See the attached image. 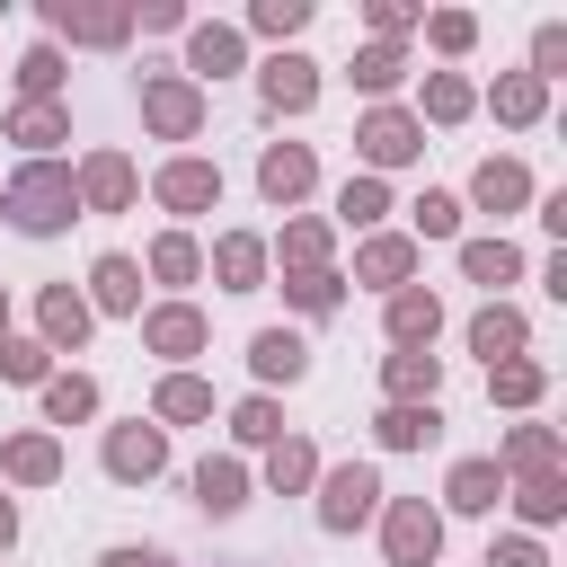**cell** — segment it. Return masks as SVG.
I'll use <instances>...</instances> for the list:
<instances>
[{"label":"cell","mask_w":567,"mask_h":567,"mask_svg":"<svg viewBox=\"0 0 567 567\" xmlns=\"http://www.w3.org/2000/svg\"><path fill=\"white\" fill-rule=\"evenodd\" d=\"M133 328H142V354H159L168 372H186V363H195V354L213 346V319H204L195 301H151V310L133 319Z\"/></svg>","instance_id":"9c48e42d"},{"label":"cell","mask_w":567,"mask_h":567,"mask_svg":"<svg viewBox=\"0 0 567 567\" xmlns=\"http://www.w3.org/2000/svg\"><path fill=\"white\" fill-rule=\"evenodd\" d=\"M0 133H9L27 159H53V151L71 142V106H62V97H53V106H9V124H0Z\"/></svg>","instance_id":"836d02e7"},{"label":"cell","mask_w":567,"mask_h":567,"mask_svg":"<svg viewBox=\"0 0 567 567\" xmlns=\"http://www.w3.org/2000/svg\"><path fill=\"white\" fill-rule=\"evenodd\" d=\"M35 399H44V434H53V425H89V416L106 408V390H97L89 372H53Z\"/></svg>","instance_id":"8d00e7d4"},{"label":"cell","mask_w":567,"mask_h":567,"mask_svg":"<svg viewBox=\"0 0 567 567\" xmlns=\"http://www.w3.org/2000/svg\"><path fill=\"white\" fill-rule=\"evenodd\" d=\"M80 301H89V310H106V319H142V266H133L124 248H106V257L89 266Z\"/></svg>","instance_id":"603a6c76"},{"label":"cell","mask_w":567,"mask_h":567,"mask_svg":"<svg viewBox=\"0 0 567 567\" xmlns=\"http://www.w3.org/2000/svg\"><path fill=\"white\" fill-rule=\"evenodd\" d=\"M53 478H62V434H44V425L0 434V487H53Z\"/></svg>","instance_id":"ac0fdd59"},{"label":"cell","mask_w":567,"mask_h":567,"mask_svg":"<svg viewBox=\"0 0 567 567\" xmlns=\"http://www.w3.org/2000/svg\"><path fill=\"white\" fill-rule=\"evenodd\" d=\"M204 115H213V97L186 71H142V133L151 142H195Z\"/></svg>","instance_id":"8992f818"},{"label":"cell","mask_w":567,"mask_h":567,"mask_svg":"<svg viewBox=\"0 0 567 567\" xmlns=\"http://www.w3.org/2000/svg\"><path fill=\"white\" fill-rule=\"evenodd\" d=\"M230 71H248V35L230 18H195L186 27V80L213 97V80H230Z\"/></svg>","instance_id":"7c38bea8"},{"label":"cell","mask_w":567,"mask_h":567,"mask_svg":"<svg viewBox=\"0 0 567 567\" xmlns=\"http://www.w3.org/2000/svg\"><path fill=\"white\" fill-rule=\"evenodd\" d=\"M487 461H496L505 478H540V470H567V443H558V425H532V416H523V425H505V443H496Z\"/></svg>","instance_id":"d4e9b609"},{"label":"cell","mask_w":567,"mask_h":567,"mask_svg":"<svg viewBox=\"0 0 567 567\" xmlns=\"http://www.w3.org/2000/svg\"><path fill=\"white\" fill-rule=\"evenodd\" d=\"M71 195H80V221H89V213H133V204H142V168H133V151H115V142L80 151Z\"/></svg>","instance_id":"52a82bcc"},{"label":"cell","mask_w":567,"mask_h":567,"mask_svg":"<svg viewBox=\"0 0 567 567\" xmlns=\"http://www.w3.org/2000/svg\"><path fill=\"white\" fill-rule=\"evenodd\" d=\"M0 221L18 239H53L80 221V195H71V159H18L9 186H0Z\"/></svg>","instance_id":"6da1fadb"},{"label":"cell","mask_w":567,"mask_h":567,"mask_svg":"<svg viewBox=\"0 0 567 567\" xmlns=\"http://www.w3.org/2000/svg\"><path fill=\"white\" fill-rule=\"evenodd\" d=\"M416 35H425L443 62H470V53H478V18H470V9H425V27H416Z\"/></svg>","instance_id":"f6af8a7d"},{"label":"cell","mask_w":567,"mask_h":567,"mask_svg":"<svg viewBox=\"0 0 567 567\" xmlns=\"http://www.w3.org/2000/svg\"><path fill=\"white\" fill-rule=\"evenodd\" d=\"M213 416V381L204 372H159V390H151V425L168 434V425H204Z\"/></svg>","instance_id":"4dcf8cb0"},{"label":"cell","mask_w":567,"mask_h":567,"mask_svg":"<svg viewBox=\"0 0 567 567\" xmlns=\"http://www.w3.org/2000/svg\"><path fill=\"white\" fill-rule=\"evenodd\" d=\"M133 266H142L151 284H168V301H186V284L204 275V239H195V230H159V239H151Z\"/></svg>","instance_id":"4316f807"},{"label":"cell","mask_w":567,"mask_h":567,"mask_svg":"<svg viewBox=\"0 0 567 567\" xmlns=\"http://www.w3.org/2000/svg\"><path fill=\"white\" fill-rule=\"evenodd\" d=\"M310 496H319V532H337V540H346V532H363V523L381 514V496H390V487H381V470H372V461H328Z\"/></svg>","instance_id":"5b68a950"},{"label":"cell","mask_w":567,"mask_h":567,"mask_svg":"<svg viewBox=\"0 0 567 567\" xmlns=\"http://www.w3.org/2000/svg\"><path fill=\"white\" fill-rule=\"evenodd\" d=\"M328 257H337V230H328L319 213H292V221L266 239V266H284V275H319Z\"/></svg>","instance_id":"7402d4cb"},{"label":"cell","mask_w":567,"mask_h":567,"mask_svg":"<svg viewBox=\"0 0 567 567\" xmlns=\"http://www.w3.org/2000/svg\"><path fill=\"white\" fill-rule=\"evenodd\" d=\"M381 221H390V177H363V168H354V177L337 186V221H328V230H381Z\"/></svg>","instance_id":"60d3db41"},{"label":"cell","mask_w":567,"mask_h":567,"mask_svg":"<svg viewBox=\"0 0 567 567\" xmlns=\"http://www.w3.org/2000/svg\"><path fill=\"white\" fill-rule=\"evenodd\" d=\"M151 204L168 213V230L221 213V159H204V151H168V159L151 168Z\"/></svg>","instance_id":"3957f363"},{"label":"cell","mask_w":567,"mask_h":567,"mask_svg":"<svg viewBox=\"0 0 567 567\" xmlns=\"http://www.w3.org/2000/svg\"><path fill=\"white\" fill-rule=\"evenodd\" d=\"M487 115H496L505 133H532V124L549 115V89H540L532 71H496V89H487Z\"/></svg>","instance_id":"d6a6232c"},{"label":"cell","mask_w":567,"mask_h":567,"mask_svg":"<svg viewBox=\"0 0 567 567\" xmlns=\"http://www.w3.org/2000/svg\"><path fill=\"white\" fill-rule=\"evenodd\" d=\"M257 195H266L275 213L310 204V195H319V151H310V142H266V151H257Z\"/></svg>","instance_id":"8fae6325"},{"label":"cell","mask_w":567,"mask_h":567,"mask_svg":"<svg viewBox=\"0 0 567 567\" xmlns=\"http://www.w3.org/2000/svg\"><path fill=\"white\" fill-rule=\"evenodd\" d=\"M319 470H328V461H319V443H310V434H284V443L266 452V487H275V496H310V487H319Z\"/></svg>","instance_id":"f35d334b"},{"label":"cell","mask_w":567,"mask_h":567,"mask_svg":"<svg viewBox=\"0 0 567 567\" xmlns=\"http://www.w3.org/2000/svg\"><path fill=\"white\" fill-rule=\"evenodd\" d=\"M97 461H106V478H115V487H151V478H168V434H159L151 416H133V425H106Z\"/></svg>","instance_id":"30bf717a"},{"label":"cell","mask_w":567,"mask_h":567,"mask_svg":"<svg viewBox=\"0 0 567 567\" xmlns=\"http://www.w3.org/2000/svg\"><path fill=\"white\" fill-rule=\"evenodd\" d=\"M284 434H292V425H284V399H266V390H248V399L230 408V443H239V452H275Z\"/></svg>","instance_id":"b9f144b4"},{"label":"cell","mask_w":567,"mask_h":567,"mask_svg":"<svg viewBox=\"0 0 567 567\" xmlns=\"http://www.w3.org/2000/svg\"><path fill=\"white\" fill-rule=\"evenodd\" d=\"M487 399H496V408H514V416H532V408L549 399V363H540V354H514V363H487Z\"/></svg>","instance_id":"e575fe53"},{"label":"cell","mask_w":567,"mask_h":567,"mask_svg":"<svg viewBox=\"0 0 567 567\" xmlns=\"http://www.w3.org/2000/svg\"><path fill=\"white\" fill-rule=\"evenodd\" d=\"M301 27H310V0H248V27H239V35H266L275 53H292Z\"/></svg>","instance_id":"ee69618b"},{"label":"cell","mask_w":567,"mask_h":567,"mask_svg":"<svg viewBox=\"0 0 567 567\" xmlns=\"http://www.w3.org/2000/svg\"><path fill=\"white\" fill-rule=\"evenodd\" d=\"M532 195H540V186H532V168H523V159H505V151L470 168V204H478V213H496V221H505V213H523ZM470 204H461V213H470Z\"/></svg>","instance_id":"44dd1931"},{"label":"cell","mask_w":567,"mask_h":567,"mask_svg":"<svg viewBox=\"0 0 567 567\" xmlns=\"http://www.w3.org/2000/svg\"><path fill=\"white\" fill-rule=\"evenodd\" d=\"M354 159H363V177H390V168H416L425 159V124L390 97V106H363L354 115Z\"/></svg>","instance_id":"277c9868"},{"label":"cell","mask_w":567,"mask_h":567,"mask_svg":"<svg viewBox=\"0 0 567 567\" xmlns=\"http://www.w3.org/2000/svg\"><path fill=\"white\" fill-rule=\"evenodd\" d=\"M44 35L53 44H80V53H124L133 44V0H35Z\"/></svg>","instance_id":"7a4b0ae2"},{"label":"cell","mask_w":567,"mask_h":567,"mask_svg":"<svg viewBox=\"0 0 567 567\" xmlns=\"http://www.w3.org/2000/svg\"><path fill=\"white\" fill-rule=\"evenodd\" d=\"M416 124H434V133H452V124H470L478 115V89H470V71H425V89H416V106H408Z\"/></svg>","instance_id":"f1b7e54d"},{"label":"cell","mask_w":567,"mask_h":567,"mask_svg":"<svg viewBox=\"0 0 567 567\" xmlns=\"http://www.w3.org/2000/svg\"><path fill=\"white\" fill-rule=\"evenodd\" d=\"M204 275L221 284V292H266V230H221L213 248H204Z\"/></svg>","instance_id":"2e32d148"},{"label":"cell","mask_w":567,"mask_h":567,"mask_svg":"<svg viewBox=\"0 0 567 567\" xmlns=\"http://www.w3.org/2000/svg\"><path fill=\"white\" fill-rule=\"evenodd\" d=\"M532 204H540V230L567 239V186H549V195H532Z\"/></svg>","instance_id":"db71d44e"},{"label":"cell","mask_w":567,"mask_h":567,"mask_svg":"<svg viewBox=\"0 0 567 567\" xmlns=\"http://www.w3.org/2000/svg\"><path fill=\"white\" fill-rule=\"evenodd\" d=\"M363 27H372V44H408L425 27V0H363Z\"/></svg>","instance_id":"c3c4849f"},{"label":"cell","mask_w":567,"mask_h":567,"mask_svg":"<svg viewBox=\"0 0 567 567\" xmlns=\"http://www.w3.org/2000/svg\"><path fill=\"white\" fill-rule=\"evenodd\" d=\"M434 390H443V354H425V346L381 354V408H425Z\"/></svg>","instance_id":"ffe728a7"},{"label":"cell","mask_w":567,"mask_h":567,"mask_svg":"<svg viewBox=\"0 0 567 567\" xmlns=\"http://www.w3.org/2000/svg\"><path fill=\"white\" fill-rule=\"evenodd\" d=\"M416 257H425V248H416L408 230H363V239H354V284H372V292L390 301L399 284H416Z\"/></svg>","instance_id":"4fadbf2b"},{"label":"cell","mask_w":567,"mask_h":567,"mask_svg":"<svg viewBox=\"0 0 567 567\" xmlns=\"http://www.w3.org/2000/svg\"><path fill=\"white\" fill-rule=\"evenodd\" d=\"M505 505L523 514V532L540 540L549 523H567V470H540V478H505Z\"/></svg>","instance_id":"1f68e13d"},{"label":"cell","mask_w":567,"mask_h":567,"mask_svg":"<svg viewBox=\"0 0 567 567\" xmlns=\"http://www.w3.org/2000/svg\"><path fill=\"white\" fill-rule=\"evenodd\" d=\"M408 239H416V248H425V239H461V195L425 186V195L408 204Z\"/></svg>","instance_id":"bcb514c9"},{"label":"cell","mask_w":567,"mask_h":567,"mask_svg":"<svg viewBox=\"0 0 567 567\" xmlns=\"http://www.w3.org/2000/svg\"><path fill=\"white\" fill-rule=\"evenodd\" d=\"M381 558L390 567H434L443 558V514L425 505V496H381Z\"/></svg>","instance_id":"ba28073f"},{"label":"cell","mask_w":567,"mask_h":567,"mask_svg":"<svg viewBox=\"0 0 567 567\" xmlns=\"http://www.w3.org/2000/svg\"><path fill=\"white\" fill-rule=\"evenodd\" d=\"M487 567H549V549H540L532 532H496V540H487Z\"/></svg>","instance_id":"f907efd6"},{"label":"cell","mask_w":567,"mask_h":567,"mask_svg":"<svg viewBox=\"0 0 567 567\" xmlns=\"http://www.w3.org/2000/svg\"><path fill=\"white\" fill-rule=\"evenodd\" d=\"M496 505H505V470L487 452H470V461L443 470V505L434 514H496Z\"/></svg>","instance_id":"484cf974"},{"label":"cell","mask_w":567,"mask_h":567,"mask_svg":"<svg viewBox=\"0 0 567 567\" xmlns=\"http://www.w3.org/2000/svg\"><path fill=\"white\" fill-rule=\"evenodd\" d=\"M89 328H97V310L80 301V284H44V292H35V346H44V354H80Z\"/></svg>","instance_id":"5bb4252c"},{"label":"cell","mask_w":567,"mask_h":567,"mask_svg":"<svg viewBox=\"0 0 567 567\" xmlns=\"http://www.w3.org/2000/svg\"><path fill=\"white\" fill-rule=\"evenodd\" d=\"M186 487H195V505H204L213 523H230V514L248 505V461H239V452H204Z\"/></svg>","instance_id":"83f0119b"},{"label":"cell","mask_w":567,"mask_h":567,"mask_svg":"<svg viewBox=\"0 0 567 567\" xmlns=\"http://www.w3.org/2000/svg\"><path fill=\"white\" fill-rule=\"evenodd\" d=\"M97 567H177V558H168V549H151V540H115Z\"/></svg>","instance_id":"f5cc1de1"},{"label":"cell","mask_w":567,"mask_h":567,"mask_svg":"<svg viewBox=\"0 0 567 567\" xmlns=\"http://www.w3.org/2000/svg\"><path fill=\"white\" fill-rule=\"evenodd\" d=\"M372 443L381 452H425V443H443V408L425 399V408H381L372 416Z\"/></svg>","instance_id":"74e56055"},{"label":"cell","mask_w":567,"mask_h":567,"mask_svg":"<svg viewBox=\"0 0 567 567\" xmlns=\"http://www.w3.org/2000/svg\"><path fill=\"white\" fill-rule=\"evenodd\" d=\"M257 97H266V115H310L319 106V62L310 53H266L257 62Z\"/></svg>","instance_id":"9a60e30c"},{"label":"cell","mask_w":567,"mask_h":567,"mask_svg":"<svg viewBox=\"0 0 567 567\" xmlns=\"http://www.w3.org/2000/svg\"><path fill=\"white\" fill-rule=\"evenodd\" d=\"M0 381H9V390H44V381H53V354L9 328V337H0Z\"/></svg>","instance_id":"7dc6e473"},{"label":"cell","mask_w":567,"mask_h":567,"mask_svg":"<svg viewBox=\"0 0 567 567\" xmlns=\"http://www.w3.org/2000/svg\"><path fill=\"white\" fill-rule=\"evenodd\" d=\"M461 275H470L487 301H505V284H523V248H514L505 230H487V239H461Z\"/></svg>","instance_id":"f546056e"},{"label":"cell","mask_w":567,"mask_h":567,"mask_svg":"<svg viewBox=\"0 0 567 567\" xmlns=\"http://www.w3.org/2000/svg\"><path fill=\"white\" fill-rule=\"evenodd\" d=\"M9 549H18V496L0 487V558H9Z\"/></svg>","instance_id":"9f6ffc18"},{"label":"cell","mask_w":567,"mask_h":567,"mask_svg":"<svg viewBox=\"0 0 567 567\" xmlns=\"http://www.w3.org/2000/svg\"><path fill=\"white\" fill-rule=\"evenodd\" d=\"M540 292H549V301H567V248H549V257H540Z\"/></svg>","instance_id":"11a10c76"},{"label":"cell","mask_w":567,"mask_h":567,"mask_svg":"<svg viewBox=\"0 0 567 567\" xmlns=\"http://www.w3.org/2000/svg\"><path fill=\"white\" fill-rule=\"evenodd\" d=\"M346 80L372 97V106H390V89L408 80V44H354V62H346Z\"/></svg>","instance_id":"ab89813d"},{"label":"cell","mask_w":567,"mask_h":567,"mask_svg":"<svg viewBox=\"0 0 567 567\" xmlns=\"http://www.w3.org/2000/svg\"><path fill=\"white\" fill-rule=\"evenodd\" d=\"M284 310H301V319H337V310H346V275H337V266H319V275H284Z\"/></svg>","instance_id":"7bdbcfd3"},{"label":"cell","mask_w":567,"mask_h":567,"mask_svg":"<svg viewBox=\"0 0 567 567\" xmlns=\"http://www.w3.org/2000/svg\"><path fill=\"white\" fill-rule=\"evenodd\" d=\"M248 372H257V390L275 399V390L310 381V346H301L292 328H257V337H248Z\"/></svg>","instance_id":"cb8c5ba5"},{"label":"cell","mask_w":567,"mask_h":567,"mask_svg":"<svg viewBox=\"0 0 567 567\" xmlns=\"http://www.w3.org/2000/svg\"><path fill=\"white\" fill-rule=\"evenodd\" d=\"M461 337H470V354H478V363H514V354H532V319H523L514 301H478Z\"/></svg>","instance_id":"d6986e66"},{"label":"cell","mask_w":567,"mask_h":567,"mask_svg":"<svg viewBox=\"0 0 567 567\" xmlns=\"http://www.w3.org/2000/svg\"><path fill=\"white\" fill-rule=\"evenodd\" d=\"M381 337L434 354V337H443V292H434V284H399V292L381 301Z\"/></svg>","instance_id":"e0dca14e"},{"label":"cell","mask_w":567,"mask_h":567,"mask_svg":"<svg viewBox=\"0 0 567 567\" xmlns=\"http://www.w3.org/2000/svg\"><path fill=\"white\" fill-rule=\"evenodd\" d=\"M0 337H9V284H0Z\"/></svg>","instance_id":"6f0895ef"},{"label":"cell","mask_w":567,"mask_h":567,"mask_svg":"<svg viewBox=\"0 0 567 567\" xmlns=\"http://www.w3.org/2000/svg\"><path fill=\"white\" fill-rule=\"evenodd\" d=\"M9 80H18V106H53L71 89V62H62V44H27Z\"/></svg>","instance_id":"d590c367"},{"label":"cell","mask_w":567,"mask_h":567,"mask_svg":"<svg viewBox=\"0 0 567 567\" xmlns=\"http://www.w3.org/2000/svg\"><path fill=\"white\" fill-rule=\"evenodd\" d=\"M133 27H151V35H186L195 18H186V0H142V9H133Z\"/></svg>","instance_id":"816d5d0a"},{"label":"cell","mask_w":567,"mask_h":567,"mask_svg":"<svg viewBox=\"0 0 567 567\" xmlns=\"http://www.w3.org/2000/svg\"><path fill=\"white\" fill-rule=\"evenodd\" d=\"M558 71H567V27H558V18H549V27H540V35H532V80H540V89H549V80H558Z\"/></svg>","instance_id":"681fc988"}]
</instances>
